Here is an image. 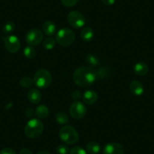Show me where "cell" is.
<instances>
[{"mask_svg": "<svg viewBox=\"0 0 154 154\" xmlns=\"http://www.w3.org/2000/svg\"><path fill=\"white\" fill-rule=\"evenodd\" d=\"M72 79L77 85L86 88L92 85L97 79L96 70L90 66H80L74 71Z\"/></svg>", "mask_w": 154, "mask_h": 154, "instance_id": "6da1fadb", "label": "cell"}, {"mask_svg": "<svg viewBox=\"0 0 154 154\" xmlns=\"http://www.w3.org/2000/svg\"><path fill=\"white\" fill-rule=\"evenodd\" d=\"M44 125L41 120L37 118L31 119L26 122L24 128V133L29 138H36L43 132Z\"/></svg>", "mask_w": 154, "mask_h": 154, "instance_id": "7a4b0ae2", "label": "cell"}, {"mask_svg": "<svg viewBox=\"0 0 154 154\" xmlns=\"http://www.w3.org/2000/svg\"><path fill=\"white\" fill-rule=\"evenodd\" d=\"M33 84L41 89L46 88L52 82V76L49 71L45 69H40L35 72L33 76Z\"/></svg>", "mask_w": 154, "mask_h": 154, "instance_id": "3957f363", "label": "cell"}, {"mask_svg": "<svg viewBox=\"0 0 154 154\" xmlns=\"http://www.w3.org/2000/svg\"><path fill=\"white\" fill-rule=\"evenodd\" d=\"M60 140L67 144H74L79 140V134L71 125H64L59 131Z\"/></svg>", "mask_w": 154, "mask_h": 154, "instance_id": "277c9868", "label": "cell"}, {"mask_svg": "<svg viewBox=\"0 0 154 154\" xmlns=\"http://www.w3.org/2000/svg\"><path fill=\"white\" fill-rule=\"evenodd\" d=\"M75 38V33L69 28H61L56 34L55 40L60 45L63 47L69 46L74 42Z\"/></svg>", "mask_w": 154, "mask_h": 154, "instance_id": "5b68a950", "label": "cell"}, {"mask_svg": "<svg viewBox=\"0 0 154 154\" xmlns=\"http://www.w3.org/2000/svg\"><path fill=\"white\" fill-rule=\"evenodd\" d=\"M69 112L71 117L76 120H79L85 117V116L86 115L87 108L82 102L74 101L69 106Z\"/></svg>", "mask_w": 154, "mask_h": 154, "instance_id": "8992f818", "label": "cell"}, {"mask_svg": "<svg viewBox=\"0 0 154 154\" xmlns=\"http://www.w3.org/2000/svg\"><path fill=\"white\" fill-rule=\"evenodd\" d=\"M67 21L72 27L79 29L83 27L85 23V17L82 13L77 11H72L68 14Z\"/></svg>", "mask_w": 154, "mask_h": 154, "instance_id": "52a82bcc", "label": "cell"}, {"mask_svg": "<svg viewBox=\"0 0 154 154\" xmlns=\"http://www.w3.org/2000/svg\"><path fill=\"white\" fill-rule=\"evenodd\" d=\"M4 45L8 52L14 54L20 50V41L15 35H8L4 38Z\"/></svg>", "mask_w": 154, "mask_h": 154, "instance_id": "ba28073f", "label": "cell"}, {"mask_svg": "<svg viewBox=\"0 0 154 154\" xmlns=\"http://www.w3.org/2000/svg\"><path fill=\"white\" fill-rule=\"evenodd\" d=\"M43 40V33L38 29H31L26 34V42L31 46H35Z\"/></svg>", "mask_w": 154, "mask_h": 154, "instance_id": "9c48e42d", "label": "cell"}, {"mask_svg": "<svg viewBox=\"0 0 154 154\" xmlns=\"http://www.w3.org/2000/svg\"><path fill=\"white\" fill-rule=\"evenodd\" d=\"M124 152L123 146L116 142L108 143L103 149V154H124Z\"/></svg>", "mask_w": 154, "mask_h": 154, "instance_id": "30bf717a", "label": "cell"}, {"mask_svg": "<svg viewBox=\"0 0 154 154\" xmlns=\"http://www.w3.org/2000/svg\"><path fill=\"white\" fill-rule=\"evenodd\" d=\"M130 91L135 96H141L144 92V87L143 84L137 80L131 81L129 84Z\"/></svg>", "mask_w": 154, "mask_h": 154, "instance_id": "8fae6325", "label": "cell"}, {"mask_svg": "<svg viewBox=\"0 0 154 154\" xmlns=\"http://www.w3.org/2000/svg\"><path fill=\"white\" fill-rule=\"evenodd\" d=\"M82 99H83L85 103L92 105L97 102V99H98V95L96 91H92V90H88V91H85V93L83 94Z\"/></svg>", "mask_w": 154, "mask_h": 154, "instance_id": "7c38bea8", "label": "cell"}, {"mask_svg": "<svg viewBox=\"0 0 154 154\" xmlns=\"http://www.w3.org/2000/svg\"><path fill=\"white\" fill-rule=\"evenodd\" d=\"M27 98L30 103L37 104L42 100V94L37 88H31L27 93Z\"/></svg>", "mask_w": 154, "mask_h": 154, "instance_id": "4fadbf2b", "label": "cell"}, {"mask_svg": "<svg viewBox=\"0 0 154 154\" xmlns=\"http://www.w3.org/2000/svg\"><path fill=\"white\" fill-rule=\"evenodd\" d=\"M56 29L57 28H56L54 23L51 20H47L42 25V30H43L44 33L49 37L52 36L53 35L55 34Z\"/></svg>", "mask_w": 154, "mask_h": 154, "instance_id": "5bb4252c", "label": "cell"}, {"mask_svg": "<svg viewBox=\"0 0 154 154\" xmlns=\"http://www.w3.org/2000/svg\"><path fill=\"white\" fill-rule=\"evenodd\" d=\"M148 71H149V67L144 62H138V63H135L134 66V73L140 76H143V75H146Z\"/></svg>", "mask_w": 154, "mask_h": 154, "instance_id": "9a60e30c", "label": "cell"}, {"mask_svg": "<svg viewBox=\"0 0 154 154\" xmlns=\"http://www.w3.org/2000/svg\"><path fill=\"white\" fill-rule=\"evenodd\" d=\"M81 38L85 42H89L94 38V32L91 27H84L80 32Z\"/></svg>", "mask_w": 154, "mask_h": 154, "instance_id": "2e32d148", "label": "cell"}, {"mask_svg": "<svg viewBox=\"0 0 154 154\" xmlns=\"http://www.w3.org/2000/svg\"><path fill=\"white\" fill-rule=\"evenodd\" d=\"M35 113L39 119H45L49 115V109L45 105H39L35 108Z\"/></svg>", "mask_w": 154, "mask_h": 154, "instance_id": "e0dca14e", "label": "cell"}, {"mask_svg": "<svg viewBox=\"0 0 154 154\" xmlns=\"http://www.w3.org/2000/svg\"><path fill=\"white\" fill-rule=\"evenodd\" d=\"M86 151L89 154H97L100 151V145L97 142L90 141L86 145Z\"/></svg>", "mask_w": 154, "mask_h": 154, "instance_id": "ac0fdd59", "label": "cell"}, {"mask_svg": "<svg viewBox=\"0 0 154 154\" xmlns=\"http://www.w3.org/2000/svg\"><path fill=\"white\" fill-rule=\"evenodd\" d=\"M109 69L106 67H100L96 70V76L97 79H106L109 75Z\"/></svg>", "mask_w": 154, "mask_h": 154, "instance_id": "d6986e66", "label": "cell"}, {"mask_svg": "<svg viewBox=\"0 0 154 154\" xmlns=\"http://www.w3.org/2000/svg\"><path fill=\"white\" fill-rule=\"evenodd\" d=\"M86 62L91 67H93V66H97L100 64V60L97 57V56L93 54H88L86 56Z\"/></svg>", "mask_w": 154, "mask_h": 154, "instance_id": "ffe728a7", "label": "cell"}, {"mask_svg": "<svg viewBox=\"0 0 154 154\" xmlns=\"http://www.w3.org/2000/svg\"><path fill=\"white\" fill-rule=\"evenodd\" d=\"M55 38H51V37H48V38H46L45 39L43 40V42H42V46H43V48H45V49L51 50L52 48H54V46H55Z\"/></svg>", "mask_w": 154, "mask_h": 154, "instance_id": "44dd1931", "label": "cell"}, {"mask_svg": "<svg viewBox=\"0 0 154 154\" xmlns=\"http://www.w3.org/2000/svg\"><path fill=\"white\" fill-rule=\"evenodd\" d=\"M56 121L58 124L60 125H65L69 121V118H68L67 115L63 112H59L56 114L55 116Z\"/></svg>", "mask_w": 154, "mask_h": 154, "instance_id": "7402d4cb", "label": "cell"}, {"mask_svg": "<svg viewBox=\"0 0 154 154\" xmlns=\"http://www.w3.org/2000/svg\"><path fill=\"white\" fill-rule=\"evenodd\" d=\"M23 54L27 59H32L35 56V49L33 48V46L28 45L25 47L23 50Z\"/></svg>", "mask_w": 154, "mask_h": 154, "instance_id": "603a6c76", "label": "cell"}, {"mask_svg": "<svg viewBox=\"0 0 154 154\" xmlns=\"http://www.w3.org/2000/svg\"><path fill=\"white\" fill-rule=\"evenodd\" d=\"M20 85L23 88H29L33 85V79L28 76H24L20 80Z\"/></svg>", "mask_w": 154, "mask_h": 154, "instance_id": "cb8c5ba5", "label": "cell"}, {"mask_svg": "<svg viewBox=\"0 0 154 154\" xmlns=\"http://www.w3.org/2000/svg\"><path fill=\"white\" fill-rule=\"evenodd\" d=\"M15 29V24L12 21H8L4 24L2 31L5 34H9Z\"/></svg>", "mask_w": 154, "mask_h": 154, "instance_id": "d4e9b609", "label": "cell"}, {"mask_svg": "<svg viewBox=\"0 0 154 154\" xmlns=\"http://www.w3.org/2000/svg\"><path fill=\"white\" fill-rule=\"evenodd\" d=\"M56 151L58 154H68L69 153V148L65 144H60L56 148Z\"/></svg>", "mask_w": 154, "mask_h": 154, "instance_id": "484cf974", "label": "cell"}, {"mask_svg": "<svg viewBox=\"0 0 154 154\" xmlns=\"http://www.w3.org/2000/svg\"><path fill=\"white\" fill-rule=\"evenodd\" d=\"M69 154H87V152L85 149L79 146H76L72 147V149L69 150Z\"/></svg>", "mask_w": 154, "mask_h": 154, "instance_id": "4316f807", "label": "cell"}, {"mask_svg": "<svg viewBox=\"0 0 154 154\" xmlns=\"http://www.w3.org/2000/svg\"><path fill=\"white\" fill-rule=\"evenodd\" d=\"M64 6L66 7H72L79 2V0H60Z\"/></svg>", "mask_w": 154, "mask_h": 154, "instance_id": "83f0119b", "label": "cell"}, {"mask_svg": "<svg viewBox=\"0 0 154 154\" xmlns=\"http://www.w3.org/2000/svg\"><path fill=\"white\" fill-rule=\"evenodd\" d=\"M0 154H17V153H16L15 151H14L13 149H11V148L6 147V148H4L3 149L1 150Z\"/></svg>", "mask_w": 154, "mask_h": 154, "instance_id": "f1b7e54d", "label": "cell"}, {"mask_svg": "<svg viewBox=\"0 0 154 154\" xmlns=\"http://www.w3.org/2000/svg\"><path fill=\"white\" fill-rule=\"evenodd\" d=\"M81 92L79 91H75L72 93V98L75 101H79V98L81 97Z\"/></svg>", "mask_w": 154, "mask_h": 154, "instance_id": "f546056e", "label": "cell"}, {"mask_svg": "<svg viewBox=\"0 0 154 154\" xmlns=\"http://www.w3.org/2000/svg\"><path fill=\"white\" fill-rule=\"evenodd\" d=\"M101 2L103 5L109 6V5H112L115 3L116 0H101Z\"/></svg>", "mask_w": 154, "mask_h": 154, "instance_id": "4dcf8cb0", "label": "cell"}, {"mask_svg": "<svg viewBox=\"0 0 154 154\" xmlns=\"http://www.w3.org/2000/svg\"><path fill=\"white\" fill-rule=\"evenodd\" d=\"M33 114H34V110L32 109H31V108H27V109H26V116H28V117H30V116H33Z\"/></svg>", "mask_w": 154, "mask_h": 154, "instance_id": "1f68e13d", "label": "cell"}, {"mask_svg": "<svg viewBox=\"0 0 154 154\" xmlns=\"http://www.w3.org/2000/svg\"><path fill=\"white\" fill-rule=\"evenodd\" d=\"M19 154H32V152L30 149H27V148H23L20 151Z\"/></svg>", "mask_w": 154, "mask_h": 154, "instance_id": "d6a6232c", "label": "cell"}, {"mask_svg": "<svg viewBox=\"0 0 154 154\" xmlns=\"http://www.w3.org/2000/svg\"><path fill=\"white\" fill-rule=\"evenodd\" d=\"M37 154H51V153L50 152H48V151L42 150V151H39L38 152H37Z\"/></svg>", "mask_w": 154, "mask_h": 154, "instance_id": "836d02e7", "label": "cell"}]
</instances>
